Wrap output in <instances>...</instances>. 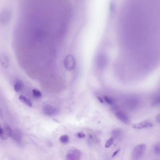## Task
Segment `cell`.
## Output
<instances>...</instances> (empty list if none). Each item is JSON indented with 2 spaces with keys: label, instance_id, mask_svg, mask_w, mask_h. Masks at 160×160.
Listing matches in <instances>:
<instances>
[{
  "label": "cell",
  "instance_id": "6da1fadb",
  "mask_svg": "<svg viewBox=\"0 0 160 160\" xmlns=\"http://www.w3.org/2000/svg\"><path fill=\"white\" fill-rule=\"evenodd\" d=\"M12 16L11 10L6 8L0 13V24L2 26H6L9 24Z\"/></svg>",
  "mask_w": 160,
  "mask_h": 160
},
{
  "label": "cell",
  "instance_id": "7a4b0ae2",
  "mask_svg": "<svg viewBox=\"0 0 160 160\" xmlns=\"http://www.w3.org/2000/svg\"><path fill=\"white\" fill-rule=\"evenodd\" d=\"M146 146L144 144H140L137 145L132 151V159L133 160H139L142 158L146 151Z\"/></svg>",
  "mask_w": 160,
  "mask_h": 160
},
{
  "label": "cell",
  "instance_id": "3957f363",
  "mask_svg": "<svg viewBox=\"0 0 160 160\" xmlns=\"http://www.w3.org/2000/svg\"><path fill=\"white\" fill-rule=\"evenodd\" d=\"M108 62V58L104 54H100L96 58V64L98 69L101 70L104 69Z\"/></svg>",
  "mask_w": 160,
  "mask_h": 160
},
{
  "label": "cell",
  "instance_id": "277c9868",
  "mask_svg": "<svg viewBox=\"0 0 160 160\" xmlns=\"http://www.w3.org/2000/svg\"><path fill=\"white\" fill-rule=\"evenodd\" d=\"M76 61L73 56L68 55L64 61V65L67 70L72 71L76 67Z\"/></svg>",
  "mask_w": 160,
  "mask_h": 160
},
{
  "label": "cell",
  "instance_id": "5b68a950",
  "mask_svg": "<svg viewBox=\"0 0 160 160\" xmlns=\"http://www.w3.org/2000/svg\"><path fill=\"white\" fill-rule=\"evenodd\" d=\"M125 104L130 110H135L139 106V101L136 97H130L126 100Z\"/></svg>",
  "mask_w": 160,
  "mask_h": 160
},
{
  "label": "cell",
  "instance_id": "8992f818",
  "mask_svg": "<svg viewBox=\"0 0 160 160\" xmlns=\"http://www.w3.org/2000/svg\"><path fill=\"white\" fill-rule=\"evenodd\" d=\"M80 151L79 150L74 149H71L67 152L66 159L67 160H79L81 158Z\"/></svg>",
  "mask_w": 160,
  "mask_h": 160
},
{
  "label": "cell",
  "instance_id": "52a82bcc",
  "mask_svg": "<svg viewBox=\"0 0 160 160\" xmlns=\"http://www.w3.org/2000/svg\"><path fill=\"white\" fill-rule=\"evenodd\" d=\"M43 111L44 114L48 116L55 115L57 113V109L50 105H46L43 107Z\"/></svg>",
  "mask_w": 160,
  "mask_h": 160
},
{
  "label": "cell",
  "instance_id": "ba28073f",
  "mask_svg": "<svg viewBox=\"0 0 160 160\" xmlns=\"http://www.w3.org/2000/svg\"><path fill=\"white\" fill-rule=\"evenodd\" d=\"M153 124L149 120L142 121L138 124H134L132 126V127L135 129H142L148 128L152 127Z\"/></svg>",
  "mask_w": 160,
  "mask_h": 160
},
{
  "label": "cell",
  "instance_id": "9c48e42d",
  "mask_svg": "<svg viewBox=\"0 0 160 160\" xmlns=\"http://www.w3.org/2000/svg\"><path fill=\"white\" fill-rule=\"evenodd\" d=\"M11 138L19 145L22 143V133L21 130L18 129H16L14 131H13Z\"/></svg>",
  "mask_w": 160,
  "mask_h": 160
},
{
  "label": "cell",
  "instance_id": "30bf717a",
  "mask_svg": "<svg viewBox=\"0 0 160 160\" xmlns=\"http://www.w3.org/2000/svg\"><path fill=\"white\" fill-rule=\"evenodd\" d=\"M115 116L119 120L125 124H128L130 122L129 118L122 111H117L115 113Z\"/></svg>",
  "mask_w": 160,
  "mask_h": 160
},
{
  "label": "cell",
  "instance_id": "8fae6325",
  "mask_svg": "<svg viewBox=\"0 0 160 160\" xmlns=\"http://www.w3.org/2000/svg\"><path fill=\"white\" fill-rule=\"evenodd\" d=\"M0 64L5 68H8L10 66V59L6 54H2L0 55Z\"/></svg>",
  "mask_w": 160,
  "mask_h": 160
},
{
  "label": "cell",
  "instance_id": "7c38bea8",
  "mask_svg": "<svg viewBox=\"0 0 160 160\" xmlns=\"http://www.w3.org/2000/svg\"><path fill=\"white\" fill-rule=\"evenodd\" d=\"M160 95L159 92L154 94L151 99V105L152 106L157 107L160 105Z\"/></svg>",
  "mask_w": 160,
  "mask_h": 160
},
{
  "label": "cell",
  "instance_id": "4fadbf2b",
  "mask_svg": "<svg viewBox=\"0 0 160 160\" xmlns=\"http://www.w3.org/2000/svg\"><path fill=\"white\" fill-rule=\"evenodd\" d=\"M111 133H112V137L114 139H118V140L121 138L122 134H123L122 130H120V129L114 130H112Z\"/></svg>",
  "mask_w": 160,
  "mask_h": 160
},
{
  "label": "cell",
  "instance_id": "5bb4252c",
  "mask_svg": "<svg viewBox=\"0 0 160 160\" xmlns=\"http://www.w3.org/2000/svg\"><path fill=\"white\" fill-rule=\"evenodd\" d=\"M23 83L22 82V81L20 80H16V81L14 85V90L16 92H18L22 90L23 87Z\"/></svg>",
  "mask_w": 160,
  "mask_h": 160
},
{
  "label": "cell",
  "instance_id": "9a60e30c",
  "mask_svg": "<svg viewBox=\"0 0 160 160\" xmlns=\"http://www.w3.org/2000/svg\"><path fill=\"white\" fill-rule=\"evenodd\" d=\"M4 132L6 136L11 137L13 133V130L8 124L5 123L4 124Z\"/></svg>",
  "mask_w": 160,
  "mask_h": 160
},
{
  "label": "cell",
  "instance_id": "2e32d148",
  "mask_svg": "<svg viewBox=\"0 0 160 160\" xmlns=\"http://www.w3.org/2000/svg\"><path fill=\"white\" fill-rule=\"evenodd\" d=\"M19 99L22 103H24L26 105L28 106V107H32L33 106V104L31 103V101H30L29 99L26 98V97H25L24 96L20 95V96H19Z\"/></svg>",
  "mask_w": 160,
  "mask_h": 160
},
{
  "label": "cell",
  "instance_id": "e0dca14e",
  "mask_svg": "<svg viewBox=\"0 0 160 160\" xmlns=\"http://www.w3.org/2000/svg\"><path fill=\"white\" fill-rule=\"evenodd\" d=\"M104 101H105L108 104L110 105L115 104V100L113 98L108 96H104Z\"/></svg>",
  "mask_w": 160,
  "mask_h": 160
},
{
  "label": "cell",
  "instance_id": "ac0fdd59",
  "mask_svg": "<svg viewBox=\"0 0 160 160\" xmlns=\"http://www.w3.org/2000/svg\"><path fill=\"white\" fill-rule=\"evenodd\" d=\"M60 141L63 144H66L69 141V137L68 135H63L60 138Z\"/></svg>",
  "mask_w": 160,
  "mask_h": 160
},
{
  "label": "cell",
  "instance_id": "d6986e66",
  "mask_svg": "<svg viewBox=\"0 0 160 160\" xmlns=\"http://www.w3.org/2000/svg\"><path fill=\"white\" fill-rule=\"evenodd\" d=\"M153 152L155 153V155L157 156H160V144L159 142L156 143L153 147Z\"/></svg>",
  "mask_w": 160,
  "mask_h": 160
},
{
  "label": "cell",
  "instance_id": "ffe728a7",
  "mask_svg": "<svg viewBox=\"0 0 160 160\" xmlns=\"http://www.w3.org/2000/svg\"><path fill=\"white\" fill-rule=\"evenodd\" d=\"M32 92H33V95L36 98H39L42 96V94H41V92H40L39 90H37V89H33Z\"/></svg>",
  "mask_w": 160,
  "mask_h": 160
},
{
  "label": "cell",
  "instance_id": "44dd1931",
  "mask_svg": "<svg viewBox=\"0 0 160 160\" xmlns=\"http://www.w3.org/2000/svg\"><path fill=\"white\" fill-rule=\"evenodd\" d=\"M114 139L113 138V137H111L110 139H108L107 141L106 142L105 144V147L106 149H107V148H109L111 145L113 144V142H114Z\"/></svg>",
  "mask_w": 160,
  "mask_h": 160
},
{
  "label": "cell",
  "instance_id": "7402d4cb",
  "mask_svg": "<svg viewBox=\"0 0 160 160\" xmlns=\"http://www.w3.org/2000/svg\"><path fill=\"white\" fill-rule=\"evenodd\" d=\"M0 138L2 139H5L6 138V136L4 132V130L2 128L1 125H0Z\"/></svg>",
  "mask_w": 160,
  "mask_h": 160
},
{
  "label": "cell",
  "instance_id": "603a6c76",
  "mask_svg": "<svg viewBox=\"0 0 160 160\" xmlns=\"http://www.w3.org/2000/svg\"><path fill=\"white\" fill-rule=\"evenodd\" d=\"M77 137L80 139H83L85 137V134L83 132H79V133H77Z\"/></svg>",
  "mask_w": 160,
  "mask_h": 160
},
{
  "label": "cell",
  "instance_id": "cb8c5ba5",
  "mask_svg": "<svg viewBox=\"0 0 160 160\" xmlns=\"http://www.w3.org/2000/svg\"><path fill=\"white\" fill-rule=\"evenodd\" d=\"M120 149H118L115 152H114V153H113V154H112V158H114V157H115L117 155V154H118V153L120 152Z\"/></svg>",
  "mask_w": 160,
  "mask_h": 160
},
{
  "label": "cell",
  "instance_id": "d4e9b609",
  "mask_svg": "<svg viewBox=\"0 0 160 160\" xmlns=\"http://www.w3.org/2000/svg\"><path fill=\"white\" fill-rule=\"evenodd\" d=\"M93 138V137L91 136V135H90V137H89V141H89V144H93V143L94 139Z\"/></svg>",
  "mask_w": 160,
  "mask_h": 160
},
{
  "label": "cell",
  "instance_id": "484cf974",
  "mask_svg": "<svg viewBox=\"0 0 160 160\" xmlns=\"http://www.w3.org/2000/svg\"><path fill=\"white\" fill-rule=\"evenodd\" d=\"M97 99L99 100V102L102 103H104V99H103V98H102V97H100V96H98V97H97Z\"/></svg>",
  "mask_w": 160,
  "mask_h": 160
},
{
  "label": "cell",
  "instance_id": "4316f807",
  "mask_svg": "<svg viewBox=\"0 0 160 160\" xmlns=\"http://www.w3.org/2000/svg\"><path fill=\"white\" fill-rule=\"evenodd\" d=\"M156 120L157 123H159V124L160 123V115H159V114L156 117Z\"/></svg>",
  "mask_w": 160,
  "mask_h": 160
},
{
  "label": "cell",
  "instance_id": "83f0119b",
  "mask_svg": "<svg viewBox=\"0 0 160 160\" xmlns=\"http://www.w3.org/2000/svg\"><path fill=\"white\" fill-rule=\"evenodd\" d=\"M3 117V114H2V111L1 109L0 108V118L2 119Z\"/></svg>",
  "mask_w": 160,
  "mask_h": 160
}]
</instances>
